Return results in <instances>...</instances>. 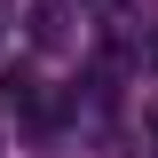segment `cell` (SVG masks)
<instances>
[{
	"label": "cell",
	"mask_w": 158,
	"mask_h": 158,
	"mask_svg": "<svg viewBox=\"0 0 158 158\" xmlns=\"http://www.w3.org/2000/svg\"><path fill=\"white\" fill-rule=\"evenodd\" d=\"M0 24H8V0H0Z\"/></svg>",
	"instance_id": "cell-2"
},
{
	"label": "cell",
	"mask_w": 158,
	"mask_h": 158,
	"mask_svg": "<svg viewBox=\"0 0 158 158\" xmlns=\"http://www.w3.org/2000/svg\"><path fill=\"white\" fill-rule=\"evenodd\" d=\"M32 40H40V48L63 40V0H40V8H32Z\"/></svg>",
	"instance_id": "cell-1"
}]
</instances>
